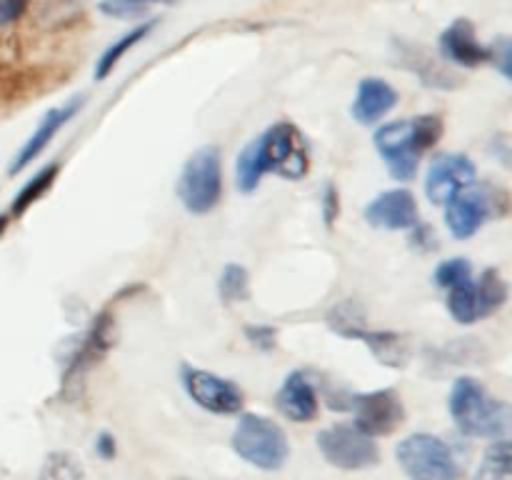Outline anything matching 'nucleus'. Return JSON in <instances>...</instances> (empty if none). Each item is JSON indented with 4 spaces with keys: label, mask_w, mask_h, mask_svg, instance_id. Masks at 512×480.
Here are the masks:
<instances>
[{
    "label": "nucleus",
    "mask_w": 512,
    "mask_h": 480,
    "mask_svg": "<svg viewBox=\"0 0 512 480\" xmlns=\"http://www.w3.org/2000/svg\"><path fill=\"white\" fill-rule=\"evenodd\" d=\"M318 448L330 465L340 470H365L378 465L380 448L375 438L358 425L335 423L318 433Z\"/></svg>",
    "instance_id": "obj_6"
},
{
    "label": "nucleus",
    "mask_w": 512,
    "mask_h": 480,
    "mask_svg": "<svg viewBox=\"0 0 512 480\" xmlns=\"http://www.w3.org/2000/svg\"><path fill=\"white\" fill-rule=\"evenodd\" d=\"M113 315H110V310H103V313L95 318L93 328L88 330V335H85L83 345L78 348V353H75L73 363H70V370L68 375H65L63 380V388L68 390L70 385L78 383L80 375L85 373L88 368H93L95 363H98L100 358H103L105 353L110 350V345L115 343V333H113Z\"/></svg>",
    "instance_id": "obj_15"
},
{
    "label": "nucleus",
    "mask_w": 512,
    "mask_h": 480,
    "mask_svg": "<svg viewBox=\"0 0 512 480\" xmlns=\"http://www.w3.org/2000/svg\"><path fill=\"white\" fill-rule=\"evenodd\" d=\"M348 410L355 418L353 425H358L370 438L395 433L405 423V405L398 390L393 388L350 395Z\"/></svg>",
    "instance_id": "obj_8"
},
{
    "label": "nucleus",
    "mask_w": 512,
    "mask_h": 480,
    "mask_svg": "<svg viewBox=\"0 0 512 480\" xmlns=\"http://www.w3.org/2000/svg\"><path fill=\"white\" fill-rule=\"evenodd\" d=\"M448 310L460 325H470L480 318L478 315V295H475V280H460L453 288H448Z\"/></svg>",
    "instance_id": "obj_23"
},
{
    "label": "nucleus",
    "mask_w": 512,
    "mask_h": 480,
    "mask_svg": "<svg viewBox=\"0 0 512 480\" xmlns=\"http://www.w3.org/2000/svg\"><path fill=\"white\" fill-rule=\"evenodd\" d=\"M328 323L335 333L358 340L360 333L365 330V310L355 300H343V303L330 310Z\"/></svg>",
    "instance_id": "obj_25"
},
{
    "label": "nucleus",
    "mask_w": 512,
    "mask_h": 480,
    "mask_svg": "<svg viewBox=\"0 0 512 480\" xmlns=\"http://www.w3.org/2000/svg\"><path fill=\"white\" fill-rule=\"evenodd\" d=\"M280 413L293 423H310L318 415V393L303 370H293L275 395Z\"/></svg>",
    "instance_id": "obj_16"
},
{
    "label": "nucleus",
    "mask_w": 512,
    "mask_h": 480,
    "mask_svg": "<svg viewBox=\"0 0 512 480\" xmlns=\"http://www.w3.org/2000/svg\"><path fill=\"white\" fill-rule=\"evenodd\" d=\"M495 190L488 185H468L445 203V223L453 238L468 240L495 215Z\"/></svg>",
    "instance_id": "obj_10"
},
{
    "label": "nucleus",
    "mask_w": 512,
    "mask_h": 480,
    "mask_svg": "<svg viewBox=\"0 0 512 480\" xmlns=\"http://www.w3.org/2000/svg\"><path fill=\"white\" fill-rule=\"evenodd\" d=\"M28 8V0H0V25H10Z\"/></svg>",
    "instance_id": "obj_33"
},
{
    "label": "nucleus",
    "mask_w": 512,
    "mask_h": 480,
    "mask_svg": "<svg viewBox=\"0 0 512 480\" xmlns=\"http://www.w3.org/2000/svg\"><path fill=\"white\" fill-rule=\"evenodd\" d=\"M183 385L185 393L193 398V403L200 405L203 410H208V413L235 415L243 410V390H240L238 383L223 378V375H215L210 373V370L185 365Z\"/></svg>",
    "instance_id": "obj_9"
},
{
    "label": "nucleus",
    "mask_w": 512,
    "mask_h": 480,
    "mask_svg": "<svg viewBox=\"0 0 512 480\" xmlns=\"http://www.w3.org/2000/svg\"><path fill=\"white\" fill-rule=\"evenodd\" d=\"M218 293L225 303H243L250 293L248 270L243 265H225L223 275L218 280Z\"/></svg>",
    "instance_id": "obj_27"
},
{
    "label": "nucleus",
    "mask_w": 512,
    "mask_h": 480,
    "mask_svg": "<svg viewBox=\"0 0 512 480\" xmlns=\"http://www.w3.org/2000/svg\"><path fill=\"white\" fill-rule=\"evenodd\" d=\"M158 3H170V0H103L100 10L110 18H128V15H140L145 8Z\"/></svg>",
    "instance_id": "obj_29"
},
{
    "label": "nucleus",
    "mask_w": 512,
    "mask_h": 480,
    "mask_svg": "<svg viewBox=\"0 0 512 480\" xmlns=\"http://www.w3.org/2000/svg\"><path fill=\"white\" fill-rule=\"evenodd\" d=\"M413 245H418L420 250H433L435 245V233L428 228V225H415L413 228Z\"/></svg>",
    "instance_id": "obj_35"
},
{
    "label": "nucleus",
    "mask_w": 512,
    "mask_h": 480,
    "mask_svg": "<svg viewBox=\"0 0 512 480\" xmlns=\"http://www.w3.org/2000/svg\"><path fill=\"white\" fill-rule=\"evenodd\" d=\"M83 103H85L83 98H75V100H70V103L60 105V108L48 110V113L43 115V120H40L38 130H35V133L25 140V145L20 148V153L15 155L13 165H10V175H15V173H20V170L28 168V165L33 163V160L38 158L45 148H48L50 140H53L55 135H58L65 125H68V120H73L75 115H78V110L83 108Z\"/></svg>",
    "instance_id": "obj_13"
},
{
    "label": "nucleus",
    "mask_w": 512,
    "mask_h": 480,
    "mask_svg": "<svg viewBox=\"0 0 512 480\" xmlns=\"http://www.w3.org/2000/svg\"><path fill=\"white\" fill-rule=\"evenodd\" d=\"M443 138V120L438 115H418L413 120H395L375 133V148L383 155L390 175L400 183L415 178L420 155Z\"/></svg>",
    "instance_id": "obj_1"
},
{
    "label": "nucleus",
    "mask_w": 512,
    "mask_h": 480,
    "mask_svg": "<svg viewBox=\"0 0 512 480\" xmlns=\"http://www.w3.org/2000/svg\"><path fill=\"white\" fill-rule=\"evenodd\" d=\"M230 445L245 463L260 470H280L290 455L285 430L275 420L258 413H245L238 420Z\"/></svg>",
    "instance_id": "obj_3"
},
{
    "label": "nucleus",
    "mask_w": 512,
    "mask_h": 480,
    "mask_svg": "<svg viewBox=\"0 0 512 480\" xmlns=\"http://www.w3.org/2000/svg\"><path fill=\"white\" fill-rule=\"evenodd\" d=\"M58 170H60L58 163L45 165L43 170H38V173H35L33 178H30L28 183H25L23 188H20V193L15 195L13 208H10V210H13V215H23L25 210L30 208V205L38 203V200L43 198L45 193H48L50 185L55 183V175H58Z\"/></svg>",
    "instance_id": "obj_24"
},
{
    "label": "nucleus",
    "mask_w": 512,
    "mask_h": 480,
    "mask_svg": "<svg viewBox=\"0 0 512 480\" xmlns=\"http://www.w3.org/2000/svg\"><path fill=\"white\" fill-rule=\"evenodd\" d=\"M268 173L265 170L263 153H260V140H253L243 148V153L238 155V165H235V185H238L240 193H253L258 190L260 180Z\"/></svg>",
    "instance_id": "obj_20"
},
{
    "label": "nucleus",
    "mask_w": 512,
    "mask_h": 480,
    "mask_svg": "<svg viewBox=\"0 0 512 480\" xmlns=\"http://www.w3.org/2000/svg\"><path fill=\"white\" fill-rule=\"evenodd\" d=\"M488 60H493L498 65V70L503 73V78H510L512 73V45L510 38H498L488 48Z\"/></svg>",
    "instance_id": "obj_30"
},
{
    "label": "nucleus",
    "mask_w": 512,
    "mask_h": 480,
    "mask_svg": "<svg viewBox=\"0 0 512 480\" xmlns=\"http://www.w3.org/2000/svg\"><path fill=\"white\" fill-rule=\"evenodd\" d=\"M448 413L470 438H505L510 425L508 403L498 400L475 378H458L448 398Z\"/></svg>",
    "instance_id": "obj_2"
},
{
    "label": "nucleus",
    "mask_w": 512,
    "mask_h": 480,
    "mask_svg": "<svg viewBox=\"0 0 512 480\" xmlns=\"http://www.w3.org/2000/svg\"><path fill=\"white\" fill-rule=\"evenodd\" d=\"M475 295H478V315H493L508 300V283H505L498 270L490 268L475 283Z\"/></svg>",
    "instance_id": "obj_21"
},
{
    "label": "nucleus",
    "mask_w": 512,
    "mask_h": 480,
    "mask_svg": "<svg viewBox=\"0 0 512 480\" xmlns=\"http://www.w3.org/2000/svg\"><path fill=\"white\" fill-rule=\"evenodd\" d=\"M258 140L268 173L280 175L285 180H300L308 175V145H305L303 133L293 123H275Z\"/></svg>",
    "instance_id": "obj_7"
},
{
    "label": "nucleus",
    "mask_w": 512,
    "mask_h": 480,
    "mask_svg": "<svg viewBox=\"0 0 512 480\" xmlns=\"http://www.w3.org/2000/svg\"><path fill=\"white\" fill-rule=\"evenodd\" d=\"M473 480H512V448L508 438H495L483 453Z\"/></svg>",
    "instance_id": "obj_19"
},
{
    "label": "nucleus",
    "mask_w": 512,
    "mask_h": 480,
    "mask_svg": "<svg viewBox=\"0 0 512 480\" xmlns=\"http://www.w3.org/2000/svg\"><path fill=\"white\" fill-rule=\"evenodd\" d=\"M95 453L100 455L103 460H113L115 453H118V445H115L113 433H100L98 440H95Z\"/></svg>",
    "instance_id": "obj_34"
},
{
    "label": "nucleus",
    "mask_w": 512,
    "mask_h": 480,
    "mask_svg": "<svg viewBox=\"0 0 512 480\" xmlns=\"http://www.w3.org/2000/svg\"><path fill=\"white\" fill-rule=\"evenodd\" d=\"M365 220L383 230H413L420 223L418 200L405 188L385 190L365 205Z\"/></svg>",
    "instance_id": "obj_12"
},
{
    "label": "nucleus",
    "mask_w": 512,
    "mask_h": 480,
    "mask_svg": "<svg viewBox=\"0 0 512 480\" xmlns=\"http://www.w3.org/2000/svg\"><path fill=\"white\" fill-rule=\"evenodd\" d=\"M153 30V23H143V25H135L133 30H128L125 35H120L118 40H113V45H110L108 50H105L103 55H100L98 65H95V80H105L110 73H113L115 65L120 63V58H123L125 53H128L133 45H138L140 40L145 38V35Z\"/></svg>",
    "instance_id": "obj_22"
},
{
    "label": "nucleus",
    "mask_w": 512,
    "mask_h": 480,
    "mask_svg": "<svg viewBox=\"0 0 512 480\" xmlns=\"http://www.w3.org/2000/svg\"><path fill=\"white\" fill-rule=\"evenodd\" d=\"M223 195V158L218 145H203L183 165L178 180V198L193 215H205Z\"/></svg>",
    "instance_id": "obj_4"
},
{
    "label": "nucleus",
    "mask_w": 512,
    "mask_h": 480,
    "mask_svg": "<svg viewBox=\"0 0 512 480\" xmlns=\"http://www.w3.org/2000/svg\"><path fill=\"white\" fill-rule=\"evenodd\" d=\"M40 480H83V465L68 450H55L45 455Z\"/></svg>",
    "instance_id": "obj_26"
},
{
    "label": "nucleus",
    "mask_w": 512,
    "mask_h": 480,
    "mask_svg": "<svg viewBox=\"0 0 512 480\" xmlns=\"http://www.w3.org/2000/svg\"><path fill=\"white\" fill-rule=\"evenodd\" d=\"M358 340H363L383 365H395V368H400V365L408 363L410 350L405 335L390 333V330H373V333H370V330H363Z\"/></svg>",
    "instance_id": "obj_18"
},
{
    "label": "nucleus",
    "mask_w": 512,
    "mask_h": 480,
    "mask_svg": "<svg viewBox=\"0 0 512 480\" xmlns=\"http://www.w3.org/2000/svg\"><path fill=\"white\" fill-rule=\"evenodd\" d=\"M338 210H340V200H338V188L335 185H325L323 190V220L325 225H333L335 218H338Z\"/></svg>",
    "instance_id": "obj_32"
},
{
    "label": "nucleus",
    "mask_w": 512,
    "mask_h": 480,
    "mask_svg": "<svg viewBox=\"0 0 512 480\" xmlns=\"http://www.w3.org/2000/svg\"><path fill=\"white\" fill-rule=\"evenodd\" d=\"M245 335L253 345H258L260 350L275 348V330L270 325H248L245 328Z\"/></svg>",
    "instance_id": "obj_31"
},
{
    "label": "nucleus",
    "mask_w": 512,
    "mask_h": 480,
    "mask_svg": "<svg viewBox=\"0 0 512 480\" xmlns=\"http://www.w3.org/2000/svg\"><path fill=\"white\" fill-rule=\"evenodd\" d=\"M478 170L473 160L463 153H445L430 163L428 175H425V195L430 203L445 205L455 193L475 183Z\"/></svg>",
    "instance_id": "obj_11"
},
{
    "label": "nucleus",
    "mask_w": 512,
    "mask_h": 480,
    "mask_svg": "<svg viewBox=\"0 0 512 480\" xmlns=\"http://www.w3.org/2000/svg\"><path fill=\"white\" fill-rule=\"evenodd\" d=\"M400 468L410 480H458L460 465L450 445L430 433H413L395 448Z\"/></svg>",
    "instance_id": "obj_5"
},
{
    "label": "nucleus",
    "mask_w": 512,
    "mask_h": 480,
    "mask_svg": "<svg viewBox=\"0 0 512 480\" xmlns=\"http://www.w3.org/2000/svg\"><path fill=\"white\" fill-rule=\"evenodd\" d=\"M468 278H473V268H470V263L465 258L445 260V263H440L438 270H435V283L445 290Z\"/></svg>",
    "instance_id": "obj_28"
},
{
    "label": "nucleus",
    "mask_w": 512,
    "mask_h": 480,
    "mask_svg": "<svg viewBox=\"0 0 512 480\" xmlns=\"http://www.w3.org/2000/svg\"><path fill=\"white\" fill-rule=\"evenodd\" d=\"M5 225H8V220H5V218H3V215H0V235H3V233H5Z\"/></svg>",
    "instance_id": "obj_36"
},
{
    "label": "nucleus",
    "mask_w": 512,
    "mask_h": 480,
    "mask_svg": "<svg viewBox=\"0 0 512 480\" xmlns=\"http://www.w3.org/2000/svg\"><path fill=\"white\" fill-rule=\"evenodd\" d=\"M398 103V90L383 78H363L355 93L353 105H350V115L358 120L360 125H373L383 120L390 110Z\"/></svg>",
    "instance_id": "obj_17"
},
{
    "label": "nucleus",
    "mask_w": 512,
    "mask_h": 480,
    "mask_svg": "<svg viewBox=\"0 0 512 480\" xmlns=\"http://www.w3.org/2000/svg\"><path fill=\"white\" fill-rule=\"evenodd\" d=\"M440 53L445 60L460 68H478L488 60V48L480 43L473 23L465 18L453 20L440 35Z\"/></svg>",
    "instance_id": "obj_14"
}]
</instances>
